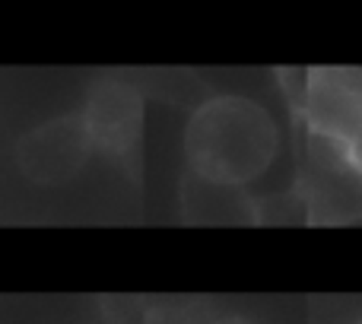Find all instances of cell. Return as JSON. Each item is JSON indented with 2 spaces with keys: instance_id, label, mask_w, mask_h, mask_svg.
<instances>
[{
  "instance_id": "5b68a950",
  "label": "cell",
  "mask_w": 362,
  "mask_h": 324,
  "mask_svg": "<svg viewBox=\"0 0 362 324\" xmlns=\"http://www.w3.org/2000/svg\"><path fill=\"white\" fill-rule=\"evenodd\" d=\"M181 210L194 223H213V226H235L255 219V200L245 194V187L219 185V181L200 178L187 172L181 185Z\"/></svg>"
},
{
  "instance_id": "6da1fadb",
  "label": "cell",
  "mask_w": 362,
  "mask_h": 324,
  "mask_svg": "<svg viewBox=\"0 0 362 324\" xmlns=\"http://www.w3.org/2000/svg\"><path fill=\"white\" fill-rule=\"evenodd\" d=\"M276 150V121L248 96H213L185 127L187 172L219 185H251L270 168Z\"/></svg>"
},
{
  "instance_id": "7a4b0ae2",
  "label": "cell",
  "mask_w": 362,
  "mask_h": 324,
  "mask_svg": "<svg viewBox=\"0 0 362 324\" xmlns=\"http://www.w3.org/2000/svg\"><path fill=\"white\" fill-rule=\"evenodd\" d=\"M302 115L318 140L346 150L362 134V70L318 67L302 86Z\"/></svg>"
},
{
  "instance_id": "ba28073f",
  "label": "cell",
  "mask_w": 362,
  "mask_h": 324,
  "mask_svg": "<svg viewBox=\"0 0 362 324\" xmlns=\"http://www.w3.org/2000/svg\"><path fill=\"white\" fill-rule=\"evenodd\" d=\"M356 324H362V321H356Z\"/></svg>"
},
{
  "instance_id": "277c9868",
  "label": "cell",
  "mask_w": 362,
  "mask_h": 324,
  "mask_svg": "<svg viewBox=\"0 0 362 324\" xmlns=\"http://www.w3.org/2000/svg\"><path fill=\"white\" fill-rule=\"evenodd\" d=\"M93 150L112 159L131 162L140 150L144 134V99L121 80H102L89 89L86 108L80 112Z\"/></svg>"
},
{
  "instance_id": "3957f363",
  "label": "cell",
  "mask_w": 362,
  "mask_h": 324,
  "mask_svg": "<svg viewBox=\"0 0 362 324\" xmlns=\"http://www.w3.org/2000/svg\"><path fill=\"white\" fill-rule=\"evenodd\" d=\"M93 153L95 150L83 118L64 115V118H51L25 134L16 146V162L25 178L38 181V185H61V181L74 178Z\"/></svg>"
},
{
  "instance_id": "52a82bcc",
  "label": "cell",
  "mask_w": 362,
  "mask_h": 324,
  "mask_svg": "<svg viewBox=\"0 0 362 324\" xmlns=\"http://www.w3.org/2000/svg\"><path fill=\"white\" fill-rule=\"evenodd\" d=\"M213 324H248V321H242V318H223V321H213Z\"/></svg>"
},
{
  "instance_id": "8992f818",
  "label": "cell",
  "mask_w": 362,
  "mask_h": 324,
  "mask_svg": "<svg viewBox=\"0 0 362 324\" xmlns=\"http://www.w3.org/2000/svg\"><path fill=\"white\" fill-rule=\"evenodd\" d=\"M344 153H346V159H350V166H353V168H356V172L362 175V134H359L356 140H353L350 146H346Z\"/></svg>"
}]
</instances>
